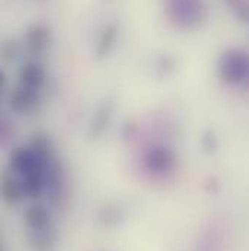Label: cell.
<instances>
[{
  "mask_svg": "<svg viewBox=\"0 0 249 251\" xmlns=\"http://www.w3.org/2000/svg\"><path fill=\"white\" fill-rule=\"evenodd\" d=\"M219 77L230 86H247L249 83V53L241 49L226 50L217 62Z\"/></svg>",
  "mask_w": 249,
  "mask_h": 251,
  "instance_id": "cell-1",
  "label": "cell"
},
{
  "mask_svg": "<svg viewBox=\"0 0 249 251\" xmlns=\"http://www.w3.org/2000/svg\"><path fill=\"white\" fill-rule=\"evenodd\" d=\"M166 13L171 22L182 29L200 26L208 16L204 0H166Z\"/></svg>",
  "mask_w": 249,
  "mask_h": 251,
  "instance_id": "cell-2",
  "label": "cell"
},
{
  "mask_svg": "<svg viewBox=\"0 0 249 251\" xmlns=\"http://www.w3.org/2000/svg\"><path fill=\"white\" fill-rule=\"evenodd\" d=\"M174 164H175V158L172 152L168 149H153L147 156L149 170L158 176L168 174L174 168Z\"/></svg>",
  "mask_w": 249,
  "mask_h": 251,
  "instance_id": "cell-3",
  "label": "cell"
},
{
  "mask_svg": "<svg viewBox=\"0 0 249 251\" xmlns=\"http://www.w3.org/2000/svg\"><path fill=\"white\" fill-rule=\"evenodd\" d=\"M25 222L31 232H40L51 228L50 213L43 206H31L25 213Z\"/></svg>",
  "mask_w": 249,
  "mask_h": 251,
  "instance_id": "cell-4",
  "label": "cell"
},
{
  "mask_svg": "<svg viewBox=\"0 0 249 251\" xmlns=\"http://www.w3.org/2000/svg\"><path fill=\"white\" fill-rule=\"evenodd\" d=\"M19 77H21V85L22 86H26V88H31V89L37 91L44 82V70L41 69L40 64L28 63L26 66L22 67V70L19 73Z\"/></svg>",
  "mask_w": 249,
  "mask_h": 251,
  "instance_id": "cell-5",
  "label": "cell"
},
{
  "mask_svg": "<svg viewBox=\"0 0 249 251\" xmlns=\"http://www.w3.org/2000/svg\"><path fill=\"white\" fill-rule=\"evenodd\" d=\"M37 101H38V98H37L35 89L26 88L22 85L12 95V105L18 111H28L29 108H32L35 105Z\"/></svg>",
  "mask_w": 249,
  "mask_h": 251,
  "instance_id": "cell-6",
  "label": "cell"
},
{
  "mask_svg": "<svg viewBox=\"0 0 249 251\" xmlns=\"http://www.w3.org/2000/svg\"><path fill=\"white\" fill-rule=\"evenodd\" d=\"M48 43V31L41 25H34L28 29L26 34V44L31 51L38 53L41 51Z\"/></svg>",
  "mask_w": 249,
  "mask_h": 251,
  "instance_id": "cell-7",
  "label": "cell"
},
{
  "mask_svg": "<svg viewBox=\"0 0 249 251\" xmlns=\"http://www.w3.org/2000/svg\"><path fill=\"white\" fill-rule=\"evenodd\" d=\"M3 196L9 203H18L22 200L23 196H26L22 181H18L13 177H6L3 180Z\"/></svg>",
  "mask_w": 249,
  "mask_h": 251,
  "instance_id": "cell-8",
  "label": "cell"
},
{
  "mask_svg": "<svg viewBox=\"0 0 249 251\" xmlns=\"http://www.w3.org/2000/svg\"><path fill=\"white\" fill-rule=\"evenodd\" d=\"M115 34H117V28H115L114 25L108 26V28L104 31V34H102V37H101V40H99L98 50H96L98 57H104V56L110 51V49L113 47V43H114V40H115Z\"/></svg>",
  "mask_w": 249,
  "mask_h": 251,
  "instance_id": "cell-9",
  "label": "cell"
},
{
  "mask_svg": "<svg viewBox=\"0 0 249 251\" xmlns=\"http://www.w3.org/2000/svg\"><path fill=\"white\" fill-rule=\"evenodd\" d=\"M230 7L236 19L241 22H249V0H225Z\"/></svg>",
  "mask_w": 249,
  "mask_h": 251,
  "instance_id": "cell-10",
  "label": "cell"
}]
</instances>
